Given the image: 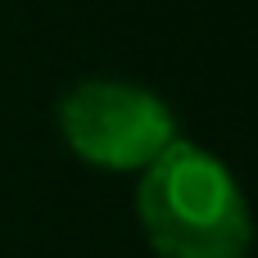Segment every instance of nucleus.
I'll use <instances>...</instances> for the list:
<instances>
[{
    "label": "nucleus",
    "instance_id": "nucleus-1",
    "mask_svg": "<svg viewBox=\"0 0 258 258\" xmlns=\"http://www.w3.org/2000/svg\"><path fill=\"white\" fill-rule=\"evenodd\" d=\"M136 218L159 258H245L254 236L231 168L181 136L141 168Z\"/></svg>",
    "mask_w": 258,
    "mask_h": 258
},
{
    "label": "nucleus",
    "instance_id": "nucleus-2",
    "mask_svg": "<svg viewBox=\"0 0 258 258\" xmlns=\"http://www.w3.org/2000/svg\"><path fill=\"white\" fill-rule=\"evenodd\" d=\"M59 132L82 163L109 172H141L177 136V118L154 91L136 82L86 77L63 95Z\"/></svg>",
    "mask_w": 258,
    "mask_h": 258
}]
</instances>
